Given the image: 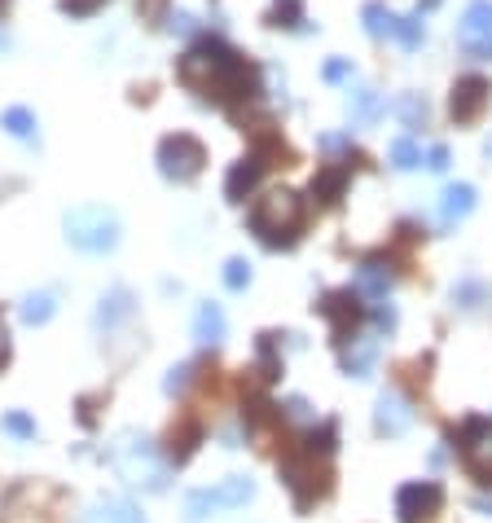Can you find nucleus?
<instances>
[{"label":"nucleus","mask_w":492,"mask_h":523,"mask_svg":"<svg viewBox=\"0 0 492 523\" xmlns=\"http://www.w3.org/2000/svg\"><path fill=\"white\" fill-rule=\"evenodd\" d=\"M326 84H343V80H352V62L348 58H334V62H326Z\"/></svg>","instance_id":"obj_35"},{"label":"nucleus","mask_w":492,"mask_h":523,"mask_svg":"<svg viewBox=\"0 0 492 523\" xmlns=\"http://www.w3.org/2000/svg\"><path fill=\"white\" fill-rule=\"evenodd\" d=\"M361 22H365V36L383 40V36H391V22H396V14H387L383 0H369V5L361 9Z\"/></svg>","instance_id":"obj_25"},{"label":"nucleus","mask_w":492,"mask_h":523,"mask_svg":"<svg viewBox=\"0 0 492 523\" xmlns=\"http://www.w3.org/2000/svg\"><path fill=\"white\" fill-rule=\"evenodd\" d=\"M207 168V150L198 137H189V132H172V137L159 141V172L167 181L176 185H189L198 172Z\"/></svg>","instance_id":"obj_5"},{"label":"nucleus","mask_w":492,"mask_h":523,"mask_svg":"<svg viewBox=\"0 0 492 523\" xmlns=\"http://www.w3.org/2000/svg\"><path fill=\"white\" fill-rule=\"evenodd\" d=\"M422 14H405V18H396L391 22V40L400 44V49H422Z\"/></svg>","instance_id":"obj_24"},{"label":"nucleus","mask_w":492,"mask_h":523,"mask_svg":"<svg viewBox=\"0 0 492 523\" xmlns=\"http://www.w3.org/2000/svg\"><path fill=\"white\" fill-rule=\"evenodd\" d=\"M440 502H444L440 484H431V480L405 484L396 493V515H400V523H431L435 515H440Z\"/></svg>","instance_id":"obj_8"},{"label":"nucleus","mask_w":492,"mask_h":523,"mask_svg":"<svg viewBox=\"0 0 492 523\" xmlns=\"http://www.w3.org/2000/svg\"><path fill=\"white\" fill-rule=\"evenodd\" d=\"M378 115H383V97H378L374 88H352V93H348V119H352V128L374 124Z\"/></svg>","instance_id":"obj_18"},{"label":"nucleus","mask_w":492,"mask_h":523,"mask_svg":"<svg viewBox=\"0 0 492 523\" xmlns=\"http://www.w3.org/2000/svg\"><path fill=\"white\" fill-rule=\"evenodd\" d=\"M9 361V330H5V317H0V365Z\"/></svg>","instance_id":"obj_39"},{"label":"nucleus","mask_w":492,"mask_h":523,"mask_svg":"<svg viewBox=\"0 0 492 523\" xmlns=\"http://www.w3.org/2000/svg\"><path fill=\"white\" fill-rule=\"evenodd\" d=\"M471 211H475V185L457 181V185H449V189L440 194V225H444V229L462 225Z\"/></svg>","instance_id":"obj_14"},{"label":"nucleus","mask_w":492,"mask_h":523,"mask_svg":"<svg viewBox=\"0 0 492 523\" xmlns=\"http://www.w3.org/2000/svg\"><path fill=\"white\" fill-rule=\"evenodd\" d=\"M396 115L405 119V128H422V124H427V102H422L418 93H405L396 102Z\"/></svg>","instance_id":"obj_28"},{"label":"nucleus","mask_w":492,"mask_h":523,"mask_svg":"<svg viewBox=\"0 0 492 523\" xmlns=\"http://www.w3.org/2000/svg\"><path fill=\"white\" fill-rule=\"evenodd\" d=\"M110 466L119 471V480H128L132 488H145V493H163L172 484V462L154 449V440L137 436V431H123L110 444Z\"/></svg>","instance_id":"obj_2"},{"label":"nucleus","mask_w":492,"mask_h":523,"mask_svg":"<svg viewBox=\"0 0 492 523\" xmlns=\"http://www.w3.org/2000/svg\"><path fill=\"white\" fill-rule=\"evenodd\" d=\"M391 286H396V273H391V264H383V260H365L361 269H356V295L374 299V304H383L391 295Z\"/></svg>","instance_id":"obj_12"},{"label":"nucleus","mask_w":492,"mask_h":523,"mask_svg":"<svg viewBox=\"0 0 492 523\" xmlns=\"http://www.w3.org/2000/svg\"><path fill=\"white\" fill-rule=\"evenodd\" d=\"M225 335H229V321H225V313H220V304L198 308V313H194V339L203 343V348H220Z\"/></svg>","instance_id":"obj_15"},{"label":"nucleus","mask_w":492,"mask_h":523,"mask_svg":"<svg viewBox=\"0 0 492 523\" xmlns=\"http://www.w3.org/2000/svg\"><path fill=\"white\" fill-rule=\"evenodd\" d=\"M194 14H185V9H176L172 18H167V31H172V36H194Z\"/></svg>","instance_id":"obj_34"},{"label":"nucleus","mask_w":492,"mask_h":523,"mask_svg":"<svg viewBox=\"0 0 492 523\" xmlns=\"http://www.w3.org/2000/svg\"><path fill=\"white\" fill-rule=\"evenodd\" d=\"M216 493V502L220 510H229V506H246L255 497V480L251 475H229V480H220V488H211Z\"/></svg>","instance_id":"obj_19"},{"label":"nucleus","mask_w":492,"mask_h":523,"mask_svg":"<svg viewBox=\"0 0 492 523\" xmlns=\"http://www.w3.org/2000/svg\"><path fill=\"white\" fill-rule=\"evenodd\" d=\"M462 462L471 466V475L479 480H492V422L488 418H475L462 427Z\"/></svg>","instance_id":"obj_9"},{"label":"nucleus","mask_w":492,"mask_h":523,"mask_svg":"<svg viewBox=\"0 0 492 523\" xmlns=\"http://www.w3.org/2000/svg\"><path fill=\"white\" fill-rule=\"evenodd\" d=\"M66 242L84 255H106L119 247V216L110 207H75L66 211Z\"/></svg>","instance_id":"obj_4"},{"label":"nucleus","mask_w":492,"mask_h":523,"mask_svg":"<svg viewBox=\"0 0 492 523\" xmlns=\"http://www.w3.org/2000/svg\"><path fill=\"white\" fill-rule=\"evenodd\" d=\"M435 5H440V0H422V5H418V14H422V9H435Z\"/></svg>","instance_id":"obj_40"},{"label":"nucleus","mask_w":492,"mask_h":523,"mask_svg":"<svg viewBox=\"0 0 492 523\" xmlns=\"http://www.w3.org/2000/svg\"><path fill=\"white\" fill-rule=\"evenodd\" d=\"M106 0H62V14H71V18H88V14H97Z\"/></svg>","instance_id":"obj_33"},{"label":"nucleus","mask_w":492,"mask_h":523,"mask_svg":"<svg viewBox=\"0 0 492 523\" xmlns=\"http://www.w3.org/2000/svg\"><path fill=\"white\" fill-rule=\"evenodd\" d=\"M260 172H264V163H260V159H242V163H233L229 176H225V198H229V203H246V194H251V189L260 185Z\"/></svg>","instance_id":"obj_16"},{"label":"nucleus","mask_w":492,"mask_h":523,"mask_svg":"<svg viewBox=\"0 0 492 523\" xmlns=\"http://www.w3.org/2000/svg\"><path fill=\"white\" fill-rule=\"evenodd\" d=\"M374 427L383 431V436H405V431L413 427V405L405 396L396 392V387H387L383 396H378V405H374Z\"/></svg>","instance_id":"obj_11"},{"label":"nucleus","mask_w":492,"mask_h":523,"mask_svg":"<svg viewBox=\"0 0 492 523\" xmlns=\"http://www.w3.org/2000/svg\"><path fill=\"white\" fill-rule=\"evenodd\" d=\"M53 313H58V299H53L49 291H36V295H27L18 304V317L27 321V326H44V321H49Z\"/></svg>","instance_id":"obj_21"},{"label":"nucleus","mask_w":492,"mask_h":523,"mask_svg":"<svg viewBox=\"0 0 492 523\" xmlns=\"http://www.w3.org/2000/svg\"><path fill=\"white\" fill-rule=\"evenodd\" d=\"M391 163H396L400 172H413L422 163V150H418V141L413 137H396L391 141Z\"/></svg>","instance_id":"obj_27"},{"label":"nucleus","mask_w":492,"mask_h":523,"mask_svg":"<svg viewBox=\"0 0 492 523\" xmlns=\"http://www.w3.org/2000/svg\"><path fill=\"white\" fill-rule=\"evenodd\" d=\"M5 431L9 436H18V440H36V422H31L27 414H18V409L14 414H5Z\"/></svg>","instance_id":"obj_32"},{"label":"nucleus","mask_w":492,"mask_h":523,"mask_svg":"<svg viewBox=\"0 0 492 523\" xmlns=\"http://www.w3.org/2000/svg\"><path fill=\"white\" fill-rule=\"evenodd\" d=\"M123 317H132V295L128 291H110L97 308V326H119Z\"/></svg>","instance_id":"obj_23"},{"label":"nucleus","mask_w":492,"mask_h":523,"mask_svg":"<svg viewBox=\"0 0 492 523\" xmlns=\"http://www.w3.org/2000/svg\"><path fill=\"white\" fill-rule=\"evenodd\" d=\"M282 480L295 493V506H312L326 493V471L317 466V444H308L304 458H286L282 462Z\"/></svg>","instance_id":"obj_6"},{"label":"nucleus","mask_w":492,"mask_h":523,"mask_svg":"<svg viewBox=\"0 0 492 523\" xmlns=\"http://www.w3.org/2000/svg\"><path fill=\"white\" fill-rule=\"evenodd\" d=\"M0 128H5L9 137H18V141H31L36 137V115H31L27 106H9L5 115H0Z\"/></svg>","instance_id":"obj_22"},{"label":"nucleus","mask_w":492,"mask_h":523,"mask_svg":"<svg viewBox=\"0 0 492 523\" xmlns=\"http://www.w3.org/2000/svg\"><path fill=\"white\" fill-rule=\"evenodd\" d=\"M343 181H348V172H343V168H330L326 176H321V181H312V194H317V198H326V203H339Z\"/></svg>","instance_id":"obj_30"},{"label":"nucleus","mask_w":492,"mask_h":523,"mask_svg":"<svg viewBox=\"0 0 492 523\" xmlns=\"http://www.w3.org/2000/svg\"><path fill=\"white\" fill-rule=\"evenodd\" d=\"M374 326L378 330H396V313H391V308H374Z\"/></svg>","instance_id":"obj_38"},{"label":"nucleus","mask_w":492,"mask_h":523,"mask_svg":"<svg viewBox=\"0 0 492 523\" xmlns=\"http://www.w3.org/2000/svg\"><path fill=\"white\" fill-rule=\"evenodd\" d=\"M462 44L471 58H492V0H471L462 14Z\"/></svg>","instance_id":"obj_10"},{"label":"nucleus","mask_w":492,"mask_h":523,"mask_svg":"<svg viewBox=\"0 0 492 523\" xmlns=\"http://www.w3.org/2000/svg\"><path fill=\"white\" fill-rule=\"evenodd\" d=\"M374 356H378V343L374 339H352V348L343 343V370L356 374V378H365L369 365H374Z\"/></svg>","instance_id":"obj_20"},{"label":"nucleus","mask_w":492,"mask_h":523,"mask_svg":"<svg viewBox=\"0 0 492 523\" xmlns=\"http://www.w3.org/2000/svg\"><path fill=\"white\" fill-rule=\"evenodd\" d=\"M299 18H304V0H277V5L268 9V22H273V27H299Z\"/></svg>","instance_id":"obj_29"},{"label":"nucleus","mask_w":492,"mask_h":523,"mask_svg":"<svg viewBox=\"0 0 492 523\" xmlns=\"http://www.w3.org/2000/svg\"><path fill=\"white\" fill-rule=\"evenodd\" d=\"M427 168H431V172H444V168H449V146H431V150H427Z\"/></svg>","instance_id":"obj_37"},{"label":"nucleus","mask_w":492,"mask_h":523,"mask_svg":"<svg viewBox=\"0 0 492 523\" xmlns=\"http://www.w3.org/2000/svg\"><path fill=\"white\" fill-rule=\"evenodd\" d=\"M321 313H326V321L334 326V339H339V343H348L352 330H356V321H361V308H356L352 291H348V295H326Z\"/></svg>","instance_id":"obj_13"},{"label":"nucleus","mask_w":492,"mask_h":523,"mask_svg":"<svg viewBox=\"0 0 492 523\" xmlns=\"http://www.w3.org/2000/svg\"><path fill=\"white\" fill-rule=\"evenodd\" d=\"M299 229H304V203L290 189H273L251 207V233L264 247H295Z\"/></svg>","instance_id":"obj_3"},{"label":"nucleus","mask_w":492,"mask_h":523,"mask_svg":"<svg viewBox=\"0 0 492 523\" xmlns=\"http://www.w3.org/2000/svg\"><path fill=\"white\" fill-rule=\"evenodd\" d=\"M189 374H194V365H176V370L167 374V383H163V387H167V392L176 396V392H181V387L189 383Z\"/></svg>","instance_id":"obj_36"},{"label":"nucleus","mask_w":492,"mask_h":523,"mask_svg":"<svg viewBox=\"0 0 492 523\" xmlns=\"http://www.w3.org/2000/svg\"><path fill=\"white\" fill-rule=\"evenodd\" d=\"M5 5H9V0H0V14H5Z\"/></svg>","instance_id":"obj_41"},{"label":"nucleus","mask_w":492,"mask_h":523,"mask_svg":"<svg viewBox=\"0 0 492 523\" xmlns=\"http://www.w3.org/2000/svg\"><path fill=\"white\" fill-rule=\"evenodd\" d=\"M225 286H229V291H246V286H251V264H246V260H229L225 264Z\"/></svg>","instance_id":"obj_31"},{"label":"nucleus","mask_w":492,"mask_h":523,"mask_svg":"<svg viewBox=\"0 0 492 523\" xmlns=\"http://www.w3.org/2000/svg\"><path fill=\"white\" fill-rule=\"evenodd\" d=\"M216 510H220V502H216V493H211V488H198V493L185 497V523H207Z\"/></svg>","instance_id":"obj_26"},{"label":"nucleus","mask_w":492,"mask_h":523,"mask_svg":"<svg viewBox=\"0 0 492 523\" xmlns=\"http://www.w3.org/2000/svg\"><path fill=\"white\" fill-rule=\"evenodd\" d=\"M488 97H492V84L484 75H462V80L453 84V97H449V115L453 124H475L479 115L488 110Z\"/></svg>","instance_id":"obj_7"},{"label":"nucleus","mask_w":492,"mask_h":523,"mask_svg":"<svg viewBox=\"0 0 492 523\" xmlns=\"http://www.w3.org/2000/svg\"><path fill=\"white\" fill-rule=\"evenodd\" d=\"M176 71H181V80L194 88L198 97L220 102V106H238L255 93V71L246 66V58H238V53L220 40H203L198 49H189Z\"/></svg>","instance_id":"obj_1"},{"label":"nucleus","mask_w":492,"mask_h":523,"mask_svg":"<svg viewBox=\"0 0 492 523\" xmlns=\"http://www.w3.org/2000/svg\"><path fill=\"white\" fill-rule=\"evenodd\" d=\"M84 523H145L141 510L132 502H123V497H102V502H93Z\"/></svg>","instance_id":"obj_17"}]
</instances>
